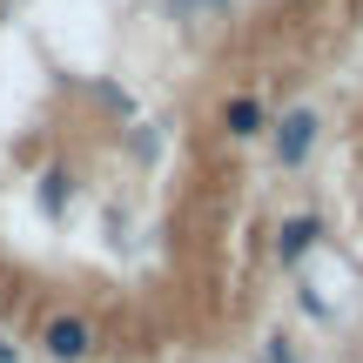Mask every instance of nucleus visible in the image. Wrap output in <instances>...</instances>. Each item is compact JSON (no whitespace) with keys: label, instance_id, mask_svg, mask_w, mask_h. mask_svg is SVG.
Returning a JSON list of instances; mask_svg holds the SVG:
<instances>
[{"label":"nucleus","instance_id":"nucleus-5","mask_svg":"<svg viewBox=\"0 0 363 363\" xmlns=\"http://www.w3.org/2000/svg\"><path fill=\"white\" fill-rule=\"evenodd\" d=\"M67 195H74V182H67V169H48V175H40V216H48V222H61Z\"/></svg>","mask_w":363,"mask_h":363},{"label":"nucleus","instance_id":"nucleus-7","mask_svg":"<svg viewBox=\"0 0 363 363\" xmlns=\"http://www.w3.org/2000/svg\"><path fill=\"white\" fill-rule=\"evenodd\" d=\"M0 363H27V350H21V343L7 337V330H0Z\"/></svg>","mask_w":363,"mask_h":363},{"label":"nucleus","instance_id":"nucleus-8","mask_svg":"<svg viewBox=\"0 0 363 363\" xmlns=\"http://www.w3.org/2000/svg\"><path fill=\"white\" fill-rule=\"evenodd\" d=\"M357 216H363V195H357Z\"/></svg>","mask_w":363,"mask_h":363},{"label":"nucleus","instance_id":"nucleus-1","mask_svg":"<svg viewBox=\"0 0 363 363\" xmlns=\"http://www.w3.org/2000/svg\"><path fill=\"white\" fill-rule=\"evenodd\" d=\"M262 142H269V162H276V169L296 175V169H310L316 142H323V115H316L310 101H303V108H283V115H269Z\"/></svg>","mask_w":363,"mask_h":363},{"label":"nucleus","instance_id":"nucleus-6","mask_svg":"<svg viewBox=\"0 0 363 363\" xmlns=\"http://www.w3.org/2000/svg\"><path fill=\"white\" fill-rule=\"evenodd\" d=\"M262 357H269V363H310V357H303L289 337H269V350H262Z\"/></svg>","mask_w":363,"mask_h":363},{"label":"nucleus","instance_id":"nucleus-3","mask_svg":"<svg viewBox=\"0 0 363 363\" xmlns=\"http://www.w3.org/2000/svg\"><path fill=\"white\" fill-rule=\"evenodd\" d=\"M323 242V216H310V208H296V216H283L276 222V235H269V256L283 262V269H303V256Z\"/></svg>","mask_w":363,"mask_h":363},{"label":"nucleus","instance_id":"nucleus-2","mask_svg":"<svg viewBox=\"0 0 363 363\" xmlns=\"http://www.w3.org/2000/svg\"><path fill=\"white\" fill-rule=\"evenodd\" d=\"M34 343H40L48 363H94L101 357V330H94V316H81V310H54Z\"/></svg>","mask_w":363,"mask_h":363},{"label":"nucleus","instance_id":"nucleus-4","mask_svg":"<svg viewBox=\"0 0 363 363\" xmlns=\"http://www.w3.org/2000/svg\"><path fill=\"white\" fill-rule=\"evenodd\" d=\"M216 128L229 135L235 148H242V142H262V128H269V108H262L256 94H229V101L216 108Z\"/></svg>","mask_w":363,"mask_h":363}]
</instances>
